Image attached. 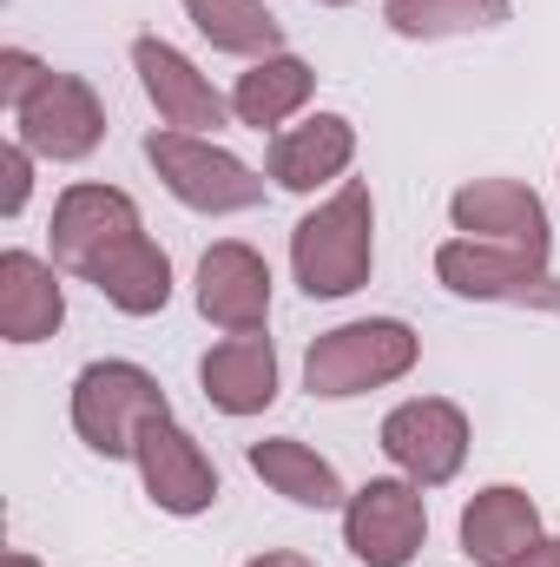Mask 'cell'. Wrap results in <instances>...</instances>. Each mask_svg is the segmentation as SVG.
Returning a JSON list of instances; mask_svg holds the SVG:
<instances>
[{"label": "cell", "mask_w": 560, "mask_h": 567, "mask_svg": "<svg viewBox=\"0 0 560 567\" xmlns=\"http://www.w3.org/2000/svg\"><path fill=\"white\" fill-rule=\"evenodd\" d=\"M370 225H376V205H370V185H343L330 205H317L297 231H290V265L297 284L310 297H350L356 284H370Z\"/></svg>", "instance_id": "obj_1"}, {"label": "cell", "mask_w": 560, "mask_h": 567, "mask_svg": "<svg viewBox=\"0 0 560 567\" xmlns=\"http://www.w3.org/2000/svg\"><path fill=\"white\" fill-rule=\"evenodd\" d=\"M409 363H416V330L396 317H370V323L323 330L303 357V383L310 396H363V390L396 383Z\"/></svg>", "instance_id": "obj_2"}, {"label": "cell", "mask_w": 560, "mask_h": 567, "mask_svg": "<svg viewBox=\"0 0 560 567\" xmlns=\"http://www.w3.org/2000/svg\"><path fill=\"white\" fill-rule=\"evenodd\" d=\"M158 416H172V403L139 363H86L73 383V429L100 455H133L145 423Z\"/></svg>", "instance_id": "obj_3"}, {"label": "cell", "mask_w": 560, "mask_h": 567, "mask_svg": "<svg viewBox=\"0 0 560 567\" xmlns=\"http://www.w3.org/2000/svg\"><path fill=\"white\" fill-rule=\"evenodd\" d=\"M145 158L172 185V198L191 205V212H245V205L265 198V178L245 158H231L225 145L198 140V133H152Z\"/></svg>", "instance_id": "obj_4"}, {"label": "cell", "mask_w": 560, "mask_h": 567, "mask_svg": "<svg viewBox=\"0 0 560 567\" xmlns=\"http://www.w3.org/2000/svg\"><path fill=\"white\" fill-rule=\"evenodd\" d=\"M435 278L455 297H495V303H541L560 310V284L548 278L541 258L508 251V245H481V238H448L435 251Z\"/></svg>", "instance_id": "obj_5"}, {"label": "cell", "mask_w": 560, "mask_h": 567, "mask_svg": "<svg viewBox=\"0 0 560 567\" xmlns=\"http://www.w3.org/2000/svg\"><path fill=\"white\" fill-rule=\"evenodd\" d=\"M422 535H428V508L416 482H370L343 508V542L370 567H403L422 548Z\"/></svg>", "instance_id": "obj_6"}, {"label": "cell", "mask_w": 560, "mask_h": 567, "mask_svg": "<svg viewBox=\"0 0 560 567\" xmlns=\"http://www.w3.org/2000/svg\"><path fill=\"white\" fill-rule=\"evenodd\" d=\"M13 120H20V145L40 152V158H86L106 133V113H100L93 86L73 80V73H46L13 106Z\"/></svg>", "instance_id": "obj_7"}, {"label": "cell", "mask_w": 560, "mask_h": 567, "mask_svg": "<svg viewBox=\"0 0 560 567\" xmlns=\"http://www.w3.org/2000/svg\"><path fill=\"white\" fill-rule=\"evenodd\" d=\"M383 449H390V462H396L416 488H435V482H448V475L462 468V455H468V416H462L455 403H442V396L403 403V410H390V423H383Z\"/></svg>", "instance_id": "obj_8"}, {"label": "cell", "mask_w": 560, "mask_h": 567, "mask_svg": "<svg viewBox=\"0 0 560 567\" xmlns=\"http://www.w3.org/2000/svg\"><path fill=\"white\" fill-rule=\"evenodd\" d=\"M448 218H455V231H468L481 245H508V251H528V258L548 265V212L515 178H475V185H462L448 198Z\"/></svg>", "instance_id": "obj_9"}, {"label": "cell", "mask_w": 560, "mask_h": 567, "mask_svg": "<svg viewBox=\"0 0 560 567\" xmlns=\"http://www.w3.org/2000/svg\"><path fill=\"white\" fill-rule=\"evenodd\" d=\"M133 462H139V475H145V495H152L165 515H205V508L218 502V468L205 462V449L172 423V416L145 423Z\"/></svg>", "instance_id": "obj_10"}, {"label": "cell", "mask_w": 560, "mask_h": 567, "mask_svg": "<svg viewBox=\"0 0 560 567\" xmlns=\"http://www.w3.org/2000/svg\"><path fill=\"white\" fill-rule=\"evenodd\" d=\"M198 310L231 330V337H251L265 330L271 317V271L251 245H211L205 265H198Z\"/></svg>", "instance_id": "obj_11"}, {"label": "cell", "mask_w": 560, "mask_h": 567, "mask_svg": "<svg viewBox=\"0 0 560 567\" xmlns=\"http://www.w3.org/2000/svg\"><path fill=\"white\" fill-rule=\"evenodd\" d=\"M139 231V205L113 185H73L53 212V258L66 271H86L93 258H106L113 245H126Z\"/></svg>", "instance_id": "obj_12"}, {"label": "cell", "mask_w": 560, "mask_h": 567, "mask_svg": "<svg viewBox=\"0 0 560 567\" xmlns=\"http://www.w3.org/2000/svg\"><path fill=\"white\" fill-rule=\"evenodd\" d=\"M133 66H139L145 93H152V106H158V120L165 126H178V133H198V126H225V93L178 53V47H165V40H139L133 47Z\"/></svg>", "instance_id": "obj_13"}, {"label": "cell", "mask_w": 560, "mask_h": 567, "mask_svg": "<svg viewBox=\"0 0 560 567\" xmlns=\"http://www.w3.org/2000/svg\"><path fill=\"white\" fill-rule=\"evenodd\" d=\"M541 542V508L521 495V488H481L468 508H462V555L481 567H515L528 548Z\"/></svg>", "instance_id": "obj_14"}, {"label": "cell", "mask_w": 560, "mask_h": 567, "mask_svg": "<svg viewBox=\"0 0 560 567\" xmlns=\"http://www.w3.org/2000/svg\"><path fill=\"white\" fill-rule=\"evenodd\" d=\"M198 383H205V396L225 416L271 410V396H278V350H271V337H258V330L251 337H225L218 350H205Z\"/></svg>", "instance_id": "obj_15"}, {"label": "cell", "mask_w": 560, "mask_h": 567, "mask_svg": "<svg viewBox=\"0 0 560 567\" xmlns=\"http://www.w3.org/2000/svg\"><path fill=\"white\" fill-rule=\"evenodd\" d=\"M86 284H100V297L113 303V310H126V317H152V310H165V297H172V265H165V251L133 231L126 245H113L106 258H93Z\"/></svg>", "instance_id": "obj_16"}, {"label": "cell", "mask_w": 560, "mask_h": 567, "mask_svg": "<svg viewBox=\"0 0 560 567\" xmlns=\"http://www.w3.org/2000/svg\"><path fill=\"white\" fill-rule=\"evenodd\" d=\"M350 152H356V126L343 113H317V120H303V126L271 140V178L283 192H310V185L336 178L350 165Z\"/></svg>", "instance_id": "obj_17"}, {"label": "cell", "mask_w": 560, "mask_h": 567, "mask_svg": "<svg viewBox=\"0 0 560 567\" xmlns=\"http://www.w3.org/2000/svg\"><path fill=\"white\" fill-rule=\"evenodd\" d=\"M60 317H66V297H60L53 271L27 251H7L0 258V337L7 343H40V337L60 330Z\"/></svg>", "instance_id": "obj_18"}, {"label": "cell", "mask_w": 560, "mask_h": 567, "mask_svg": "<svg viewBox=\"0 0 560 567\" xmlns=\"http://www.w3.org/2000/svg\"><path fill=\"white\" fill-rule=\"evenodd\" d=\"M310 86H317V73L297 60V53H271V60H258L245 80H238V93H231V113L245 120V126H283L303 100H310Z\"/></svg>", "instance_id": "obj_19"}, {"label": "cell", "mask_w": 560, "mask_h": 567, "mask_svg": "<svg viewBox=\"0 0 560 567\" xmlns=\"http://www.w3.org/2000/svg\"><path fill=\"white\" fill-rule=\"evenodd\" d=\"M251 468L290 495V502H303V508H336L343 502V482H336V468L317 455V449H303V442H290V435H271V442H251Z\"/></svg>", "instance_id": "obj_20"}, {"label": "cell", "mask_w": 560, "mask_h": 567, "mask_svg": "<svg viewBox=\"0 0 560 567\" xmlns=\"http://www.w3.org/2000/svg\"><path fill=\"white\" fill-rule=\"evenodd\" d=\"M185 13H191V27L218 47V53H258V60H271L278 53V13L265 7V0H185Z\"/></svg>", "instance_id": "obj_21"}, {"label": "cell", "mask_w": 560, "mask_h": 567, "mask_svg": "<svg viewBox=\"0 0 560 567\" xmlns=\"http://www.w3.org/2000/svg\"><path fill=\"white\" fill-rule=\"evenodd\" d=\"M383 13L409 40H448V33L501 27L508 20V0H383Z\"/></svg>", "instance_id": "obj_22"}, {"label": "cell", "mask_w": 560, "mask_h": 567, "mask_svg": "<svg viewBox=\"0 0 560 567\" xmlns=\"http://www.w3.org/2000/svg\"><path fill=\"white\" fill-rule=\"evenodd\" d=\"M40 80H46V66H40L33 53H20V47H7V53H0V100H7V106H20Z\"/></svg>", "instance_id": "obj_23"}, {"label": "cell", "mask_w": 560, "mask_h": 567, "mask_svg": "<svg viewBox=\"0 0 560 567\" xmlns=\"http://www.w3.org/2000/svg\"><path fill=\"white\" fill-rule=\"evenodd\" d=\"M27 205V145H0V212L13 218Z\"/></svg>", "instance_id": "obj_24"}, {"label": "cell", "mask_w": 560, "mask_h": 567, "mask_svg": "<svg viewBox=\"0 0 560 567\" xmlns=\"http://www.w3.org/2000/svg\"><path fill=\"white\" fill-rule=\"evenodd\" d=\"M515 567H560V542H535V548H528Z\"/></svg>", "instance_id": "obj_25"}, {"label": "cell", "mask_w": 560, "mask_h": 567, "mask_svg": "<svg viewBox=\"0 0 560 567\" xmlns=\"http://www.w3.org/2000/svg\"><path fill=\"white\" fill-rule=\"evenodd\" d=\"M251 567H310V561H303V555H258Z\"/></svg>", "instance_id": "obj_26"}, {"label": "cell", "mask_w": 560, "mask_h": 567, "mask_svg": "<svg viewBox=\"0 0 560 567\" xmlns=\"http://www.w3.org/2000/svg\"><path fill=\"white\" fill-rule=\"evenodd\" d=\"M0 567H40V561H33V555H20V548H13V555H0Z\"/></svg>", "instance_id": "obj_27"}, {"label": "cell", "mask_w": 560, "mask_h": 567, "mask_svg": "<svg viewBox=\"0 0 560 567\" xmlns=\"http://www.w3.org/2000/svg\"><path fill=\"white\" fill-rule=\"evenodd\" d=\"M330 7H343V0H330Z\"/></svg>", "instance_id": "obj_28"}]
</instances>
